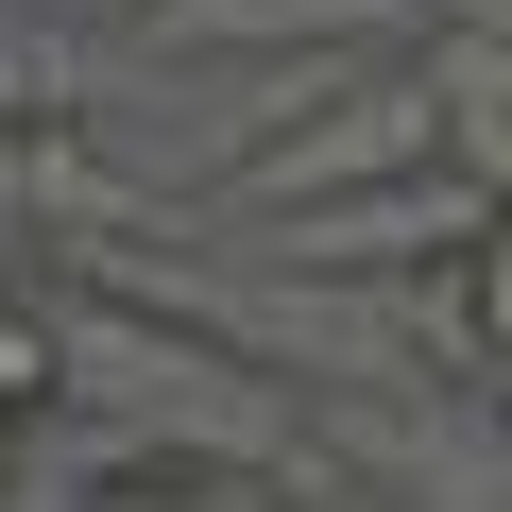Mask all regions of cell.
I'll return each instance as SVG.
<instances>
[{
	"label": "cell",
	"instance_id": "cell-1",
	"mask_svg": "<svg viewBox=\"0 0 512 512\" xmlns=\"http://www.w3.org/2000/svg\"><path fill=\"white\" fill-rule=\"evenodd\" d=\"M410 171H444L427 69H342L274 154H239V205H342V188H410Z\"/></svg>",
	"mask_w": 512,
	"mask_h": 512
},
{
	"label": "cell",
	"instance_id": "cell-2",
	"mask_svg": "<svg viewBox=\"0 0 512 512\" xmlns=\"http://www.w3.org/2000/svg\"><path fill=\"white\" fill-rule=\"evenodd\" d=\"M478 188L461 171H410V188H342V205H274V274H410V256H461Z\"/></svg>",
	"mask_w": 512,
	"mask_h": 512
},
{
	"label": "cell",
	"instance_id": "cell-3",
	"mask_svg": "<svg viewBox=\"0 0 512 512\" xmlns=\"http://www.w3.org/2000/svg\"><path fill=\"white\" fill-rule=\"evenodd\" d=\"M410 69H427V137H444V171H461L478 205H512V18H461V35H427Z\"/></svg>",
	"mask_w": 512,
	"mask_h": 512
},
{
	"label": "cell",
	"instance_id": "cell-4",
	"mask_svg": "<svg viewBox=\"0 0 512 512\" xmlns=\"http://www.w3.org/2000/svg\"><path fill=\"white\" fill-rule=\"evenodd\" d=\"M427 359H461V376H512V205H478L461 222V256H427Z\"/></svg>",
	"mask_w": 512,
	"mask_h": 512
},
{
	"label": "cell",
	"instance_id": "cell-5",
	"mask_svg": "<svg viewBox=\"0 0 512 512\" xmlns=\"http://www.w3.org/2000/svg\"><path fill=\"white\" fill-rule=\"evenodd\" d=\"M308 478V461H291ZM291 478L274 461H154V444H120L103 478H86V512H291Z\"/></svg>",
	"mask_w": 512,
	"mask_h": 512
},
{
	"label": "cell",
	"instance_id": "cell-6",
	"mask_svg": "<svg viewBox=\"0 0 512 512\" xmlns=\"http://www.w3.org/2000/svg\"><path fill=\"white\" fill-rule=\"evenodd\" d=\"M52 410H69V325H52L35 291H0V427H18V444H35Z\"/></svg>",
	"mask_w": 512,
	"mask_h": 512
},
{
	"label": "cell",
	"instance_id": "cell-7",
	"mask_svg": "<svg viewBox=\"0 0 512 512\" xmlns=\"http://www.w3.org/2000/svg\"><path fill=\"white\" fill-rule=\"evenodd\" d=\"M0 512H18V427H0Z\"/></svg>",
	"mask_w": 512,
	"mask_h": 512
}]
</instances>
